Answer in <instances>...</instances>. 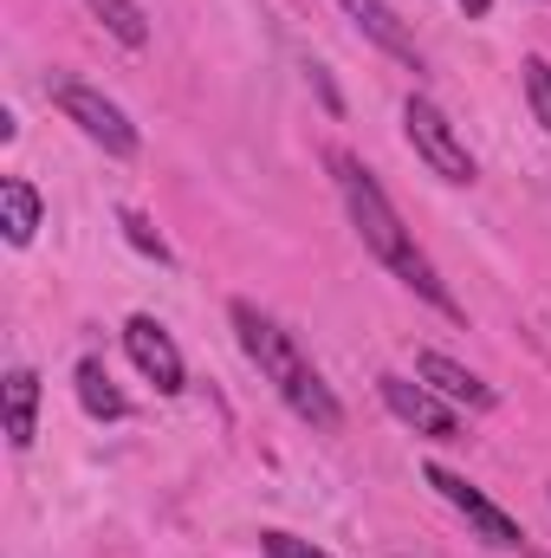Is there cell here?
Wrapping results in <instances>:
<instances>
[{
  "instance_id": "6da1fadb",
  "label": "cell",
  "mask_w": 551,
  "mask_h": 558,
  "mask_svg": "<svg viewBox=\"0 0 551 558\" xmlns=\"http://www.w3.org/2000/svg\"><path fill=\"white\" fill-rule=\"evenodd\" d=\"M331 169H338V189H344V208H351V221H357V234H364V247L390 267V274L415 286L428 305H441V312H454V299H448V286L434 279V267L421 260V247L409 241V228H403V215L390 208V195L377 189V175L357 162V156H331Z\"/></svg>"
},
{
  "instance_id": "7a4b0ae2",
  "label": "cell",
  "mask_w": 551,
  "mask_h": 558,
  "mask_svg": "<svg viewBox=\"0 0 551 558\" xmlns=\"http://www.w3.org/2000/svg\"><path fill=\"white\" fill-rule=\"evenodd\" d=\"M234 331H241V344H247V357L267 371V384H273L279 397H285V410L298 422H311V428H325V435H338L344 428V410H338V397H331V384L298 357V344L279 331L273 318L260 312V305H247V299H234Z\"/></svg>"
},
{
  "instance_id": "3957f363",
  "label": "cell",
  "mask_w": 551,
  "mask_h": 558,
  "mask_svg": "<svg viewBox=\"0 0 551 558\" xmlns=\"http://www.w3.org/2000/svg\"><path fill=\"white\" fill-rule=\"evenodd\" d=\"M403 131H409L415 156H421L441 182H474V156H467V143L454 137V124L441 118V105L409 98V105H403Z\"/></svg>"
},
{
  "instance_id": "277c9868",
  "label": "cell",
  "mask_w": 551,
  "mask_h": 558,
  "mask_svg": "<svg viewBox=\"0 0 551 558\" xmlns=\"http://www.w3.org/2000/svg\"><path fill=\"white\" fill-rule=\"evenodd\" d=\"M52 105H59L91 143H105L111 156H137V124H131L105 92H91V85H52Z\"/></svg>"
},
{
  "instance_id": "5b68a950",
  "label": "cell",
  "mask_w": 551,
  "mask_h": 558,
  "mask_svg": "<svg viewBox=\"0 0 551 558\" xmlns=\"http://www.w3.org/2000/svg\"><path fill=\"white\" fill-rule=\"evenodd\" d=\"M421 481H428V487H434V494H441V500H448V507L480 533V539H487V546H526L519 520H513V513H500V507H493L480 487H467L461 474H448V468H421Z\"/></svg>"
},
{
  "instance_id": "8992f818",
  "label": "cell",
  "mask_w": 551,
  "mask_h": 558,
  "mask_svg": "<svg viewBox=\"0 0 551 558\" xmlns=\"http://www.w3.org/2000/svg\"><path fill=\"white\" fill-rule=\"evenodd\" d=\"M124 351H131V364H137L143 377L162 390V397H175L182 384H188V371H182V351H175V338L149 318V312H137L131 325H124Z\"/></svg>"
},
{
  "instance_id": "52a82bcc",
  "label": "cell",
  "mask_w": 551,
  "mask_h": 558,
  "mask_svg": "<svg viewBox=\"0 0 551 558\" xmlns=\"http://www.w3.org/2000/svg\"><path fill=\"white\" fill-rule=\"evenodd\" d=\"M377 397L390 403V416L409 422V428H421L428 441H454V435H461V416H454L448 403H434L421 384H403V377H377Z\"/></svg>"
},
{
  "instance_id": "ba28073f",
  "label": "cell",
  "mask_w": 551,
  "mask_h": 558,
  "mask_svg": "<svg viewBox=\"0 0 551 558\" xmlns=\"http://www.w3.org/2000/svg\"><path fill=\"white\" fill-rule=\"evenodd\" d=\"M415 377H421L428 390H441L448 403H467V410H493V384H480L467 364H454V357H441V351H415Z\"/></svg>"
},
{
  "instance_id": "9c48e42d",
  "label": "cell",
  "mask_w": 551,
  "mask_h": 558,
  "mask_svg": "<svg viewBox=\"0 0 551 558\" xmlns=\"http://www.w3.org/2000/svg\"><path fill=\"white\" fill-rule=\"evenodd\" d=\"M338 7H344V13H351V20H357V26H364L370 39H377V46H383V52H396L403 65H421V52H415L409 26H403V20H396V13H390L383 0H338Z\"/></svg>"
},
{
  "instance_id": "30bf717a",
  "label": "cell",
  "mask_w": 551,
  "mask_h": 558,
  "mask_svg": "<svg viewBox=\"0 0 551 558\" xmlns=\"http://www.w3.org/2000/svg\"><path fill=\"white\" fill-rule=\"evenodd\" d=\"M39 435V377L33 371H7V441L33 448Z\"/></svg>"
},
{
  "instance_id": "8fae6325",
  "label": "cell",
  "mask_w": 551,
  "mask_h": 558,
  "mask_svg": "<svg viewBox=\"0 0 551 558\" xmlns=\"http://www.w3.org/2000/svg\"><path fill=\"white\" fill-rule=\"evenodd\" d=\"M78 403H85V416H98V422H124V416H131L124 390L111 384V371H105L98 357H85V364H78Z\"/></svg>"
},
{
  "instance_id": "7c38bea8",
  "label": "cell",
  "mask_w": 551,
  "mask_h": 558,
  "mask_svg": "<svg viewBox=\"0 0 551 558\" xmlns=\"http://www.w3.org/2000/svg\"><path fill=\"white\" fill-rule=\"evenodd\" d=\"M0 215H7V241H13V247H26V241H33V228H39V195H33V182L7 175V182H0Z\"/></svg>"
},
{
  "instance_id": "4fadbf2b",
  "label": "cell",
  "mask_w": 551,
  "mask_h": 558,
  "mask_svg": "<svg viewBox=\"0 0 551 558\" xmlns=\"http://www.w3.org/2000/svg\"><path fill=\"white\" fill-rule=\"evenodd\" d=\"M85 7H91V13L124 39V46H149V20H143L137 0H85Z\"/></svg>"
},
{
  "instance_id": "5bb4252c",
  "label": "cell",
  "mask_w": 551,
  "mask_h": 558,
  "mask_svg": "<svg viewBox=\"0 0 551 558\" xmlns=\"http://www.w3.org/2000/svg\"><path fill=\"white\" fill-rule=\"evenodd\" d=\"M526 98H532V111H539V124L551 137V65L546 59H526Z\"/></svg>"
},
{
  "instance_id": "9a60e30c",
  "label": "cell",
  "mask_w": 551,
  "mask_h": 558,
  "mask_svg": "<svg viewBox=\"0 0 551 558\" xmlns=\"http://www.w3.org/2000/svg\"><path fill=\"white\" fill-rule=\"evenodd\" d=\"M124 241H131L137 254H149V260H162V267H169V241H162L143 215H124Z\"/></svg>"
},
{
  "instance_id": "2e32d148",
  "label": "cell",
  "mask_w": 551,
  "mask_h": 558,
  "mask_svg": "<svg viewBox=\"0 0 551 558\" xmlns=\"http://www.w3.org/2000/svg\"><path fill=\"white\" fill-rule=\"evenodd\" d=\"M260 546H267V558H331L318 546H305V539H292V533H260Z\"/></svg>"
},
{
  "instance_id": "e0dca14e",
  "label": "cell",
  "mask_w": 551,
  "mask_h": 558,
  "mask_svg": "<svg viewBox=\"0 0 551 558\" xmlns=\"http://www.w3.org/2000/svg\"><path fill=\"white\" fill-rule=\"evenodd\" d=\"M487 7H493V0H461V13H467V20H480Z\"/></svg>"
},
{
  "instance_id": "ac0fdd59",
  "label": "cell",
  "mask_w": 551,
  "mask_h": 558,
  "mask_svg": "<svg viewBox=\"0 0 551 558\" xmlns=\"http://www.w3.org/2000/svg\"><path fill=\"white\" fill-rule=\"evenodd\" d=\"M532 558H546V553H532Z\"/></svg>"
}]
</instances>
